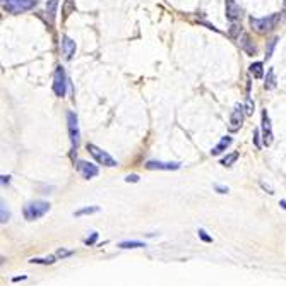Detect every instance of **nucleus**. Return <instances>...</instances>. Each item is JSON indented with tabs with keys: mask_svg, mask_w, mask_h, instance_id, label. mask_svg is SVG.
I'll return each mask as SVG.
<instances>
[{
	"mask_svg": "<svg viewBox=\"0 0 286 286\" xmlns=\"http://www.w3.org/2000/svg\"><path fill=\"white\" fill-rule=\"evenodd\" d=\"M125 182H132V184H135V182H139V175H135V173H132V175H127L125 177Z\"/></svg>",
	"mask_w": 286,
	"mask_h": 286,
	"instance_id": "nucleus-31",
	"label": "nucleus"
},
{
	"mask_svg": "<svg viewBox=\"0 0 286 286\" xmlns=\"http://www.w3.org/2000/svg\"><path fill=\"white\" fill-rule=\"evenodd\" d=\"M76 165H77L79 173H81V177L86 178V180H91V178H95L98 173H100L96 165H93V163H89V161H84V159H79Z\"/></svg>",
	"mask_w": 286,
	"mask_h": 286,
	"instance_id": "nucleus-10",
	"label": "nucleus"
},
{
	"mask_svg": "<svg viewBox=\"0 0 286 286\" xmlns=\"http://www.w3.org/2000/svg\"><path fill=\"white\" fill-rule=\"evenodd\" d=\"M281 19V14H271V16H267V17H250V26H252V30L257 31V33H267V31H271V30H274L276 24L279 22Z\"/></svg>",
	"mask_w": 286,
	"mask_h": 286,
	"instance_id": "nucleus-2",
	"label": "nucleus"
},
{
	"mask_svg": "<svg viewBox=\"0 0 286 286\" xmlns=\"http://www.w3.org/2000/svg\"><path fill=\"white\" fill-rule=\"evenodd\" d=\"M197 235H199V238H201V240H203L204 243H213V237L208 235V232H206L204 228H199V230H197Z\"/></svg>",
	"mask_w": 286,
	"mask_h": 286,
	"instance_id": "nucleus-26",
	"label": "nucleus"
},
{
	"mask_svg": "<svg viewBox=\"0 0 286 286\" xmlns=\"http://www.w3.org/2000/svg\"><path fill=\"white\" fill-rule=\"evenodd\" d=\"M60 50H62V55L65 60H70L76 55V41L70 40L69 36H62V41H60Z\"/></svg>",
	"mask_w": 286,
	"mask_h": 286,
	"instance_id": "nucleus-12",
	"label": "nucleus"
},
{
	"mask_svg": "<svg viewBox=\"0 0 286 286\" xmlns=\"http://www.w3.org/2000/svg\"><path fill=\"white\" fill-rule=\"evenodd\" d=\"M250 74L254 76L255 79H261L264 76V69H262V64L261 62H254L250 65Z\"/></svg>",
	"mask_w": 286,
	"mask_h": 286,
	"instance_id": "nucleus-21",
	"label": "nucleus"
},
{
	"mask_svg": "<svg viewBox=\"0 0 286 286\" xmlns=\"http://www.w3.org/2000/svg\"><path fill=\"white\" fill-rule=\"evenodd\" d=\"M254 144H255L257 149L262 148V144H261V130H259V129L254 130Z\"/></svg>",
	"mask_w": 286,
	"mask_h": 286,
	"instance_id": "nucleus-29",
	"label": "nucleus"
},
{
	"mask_svg": "<svg viewBox=\"0 0 286 286\" xmlns=\"http://www.w3.org/2000/svg\"><path fill=\"white\" fill-rule=\"evenodd\" d=\"M238 158H240V153H238V151H233V153H230V154H226L224 158L219 159V165H223V166H232Z\"/></svg>",
	"mask_w": 286,
	"mask_h": 286,
	"instance_id": "nucleus-17",
	"label": "nucleus"
},
{
	"mask_svg": "<svg viewBox=\"0 0 286 286\" xmlns=\"http://www.w3.org/2000/svg\"><path fill=\"white\" fill-rule=\"evenodd\" d=\"M50 208L51 206L46 201H31L22 208V214H24L26 221H35V219L43 218L50 211Z\"/></svg>",
	"mask_w": 286,
	"mask_h": 286,
	"instance_id": "nucleus-1",
	"label": "nucleus"
},
{
	"mask_svg": "<svg viewBox=\"0 0 286 286\" xmlns=\"http://www.w3.org/2000/svg\"><path fill=\"white\" fill-rule=\"evenodd\" d=\"M62 11H64V16H65V17H69L70 14L76 11V2H74V0H64Z\"/></svg>",
	"mask_w": 286,
	"mask_h": 286,
	"instance_id": "nucleus-22",
	"label": "nucleus"
},
{
	"mask_svg": "<svg viewBox=\"0 0 286 286\" xmlns=\"http://www.w3.org/2000/svg\"><path fill=\"white\" fill-rule=\"evenodd\" d=\"M96 213H100V208H98V206H88V208H81V209L74 211V216L81 218V216H86V214H96Z\"/></svg>",
	"mask_w": 286,
	"mask_h": 286,
	"instance_id": "nucleus-16",
	"label": "nucleus"
},
{
	"mask_svg": "<svg viewBox=\"0 0 286 286\" xmlns=\"http://www.w3.org/2000/svg\"><path fill=\"white\" fill-rule=\"evenodd\" d=\"M284 6H286V0H284Z\"/></svg>",
	"mask_w": 286,
	"mask_h": 286,
	"instance_id": "nucleus-36",
	"label": "nucleus"
},
{
	"mask_svg": "<svg viewBox=\"0 0 286 286\" xmlns=\"http://www.w3.org/2000/svg\"><path fill=\"white\" fill-rule=\"evenodd\" d=\"M224 12H226V19L232 22L240 21L242 17V7L237 4V0H226L224 2Z\"/></svg>",
	"mask_w": 286,
	"mask_h": 286,
	"instance_id": "nucleus-9",
	"label": "nucleus"
},
{
	"mask_svg": "<svg viewBox=\"0 0 286 286\" xmlns=\"http://www.w3.org/2000/svg\"><path fill=\"white\" fill-rule=\"evenodd\" d=\"M261 187H262V189H264V190H267V192H269V194H274V192H273V189H271V187H267L266 184H262V182H261Z\"/></svg>",
	"mask_w": 286,
	"mask_h": 286,
	"instance_id": "nucleus-34",
	"label": "nucleus"
},
{
	"mask_svg": "<svg viewBox=\"0 0 286 286\" xmlns=\"http://www.w3.org/2000/svg\"><path fill=\"white\" fill-rule=\"evenodd\" d=\"M214 190H216L218 194H228V187H226V185H219V184H216V185H214Z\"/></svg>",
	"mask_w": 286,
	"mask_h": 286,
	"instance_id": "nucleus-30",
	"label": "nucleus"
},
{
	"mask_svg": "<svg viewBox=\"0 0 286 286\" xmlns=\"http://www.w3.org/2000/svg\"><path fill=\"white\" fill-rule=\"evenodd\" d=\"M26 278H27V276L22 274V276H16V278H12V281H14V283H17V281H24Z\"/></svg>",
	"mask_w": 286,
	"mask_h": 286,
	"instance_id": "nucleus-32",
	"label": "nucleus"
},
{
	"mask_svg": "<svg viewBox=\"0 0 286 286\" xmlns=\"http://www.w3.org/2000/svg\"><path fill=\"white\" fill-rule=\"evenodd\" d=\"M57 7H59V0H48V2H46V17H48L50 24H53V22H55Z\"/></svg>",
	"mask_w": 286,
	"mask_h": 286,
	"instance_id": "nucleus-14",
	"label": "nucleus"
},
{
	"mask_svg": "<svg viewBox=\"0 0 286 286\" xmlns=\"http://www.w3.org/2000/svg\"><path fill=\"white\" fill-rule=\"evenodd\" d=\"M36 6V0H2L4 11L9 14H21L31 11Z\"/></svg>",
	"mask_w": 286,
	"mask_h": 286,
	"instance_id": "nucleus-3",
	"label": "nucleus"
},
{
	"mask_svg": "<svg viewBox=\"0 0 286 286\" xmlns=\"http://www.w3.org/2000/svg\"><path fill=\"white\" fill-rule=\"evenodd\" d=\"M67 127H69V139H70V144H72V151H77L81 132H79L77 115L74 113V111H67Z\"/></svg>",
	"mask_w": 286,
	"mask_h": 286,
	"instance_id": "nucleus-4",
	"label": "nucleus"
},
{
	"mask_svg": "<svg viewBox=\"0 0 286 286\" xmlns=\"http://www.w3.org/2000/svg\"><path fill=\"white\" fill-rule=\"evenodd\" d=\"M264 88L269 89V91H271V89L276 88V74H274V69H269V70H267V77H266Z\"/></svg>",
	"mask_w": 286,
	"mask_h": 286,
	"instance_id": "nucleus-20",
	"label": "nucleus"
},
{
	"mask_svg": "<svg viewBox=\"0 0 286 286\" xmlns=\"http://www.w3.org/2000/svg\"><path fill=\"white\" fill-rule=\"evenodd\" d=\"M98 238H100V233H98V232H93L91 235H89L86 240H84V243H86L88 247H93V245H96Z\"/></svg>",
	"mask_w": 286,
	"mask_h": 286,
	"instance_id": "nucleus-27",
	"label": "nucleus"
},
{
	"mask_svg": "<svg viewBox=\"0 0 286 286\" xmlns=\"http://www.w3.org/2000/svg\"><path fill=\"white\" fill-rule=\"evenodd\" d=\"M245 115H247L245 108H243L242 105H235V108L232 111V117H230V132H237V130L242 127Z\"/></svg>",
	"mask_w": 286,
	"mask_h": 286,
	"instance_id": "nucleus-8",
	"label": "nucleus"
},
{
	"mask_svg": "<svg viewBox=\"0 0 286 286\" xmlns=\"http://www.w3.org/2000/svg\"><path fill=\"white\" fill-rule=\"evenodd\" d=\"M148 170H163V171H175L180 168V163H171V161H151L146 163Z\"/></svg>",
	"mask_w": 286,
	"mask_h": 286,
	"instance_id": "nucleus-11",
	"label": "nucleus"
},
{
	"mask_svg": "<svg viewBox=\"0 0 286 286\" xmlns=\"http://www.w3.org/2000/svg\"><path fill=\"white\" fill-rule=\"evenodd\" d=\"M9 182H11V177H9V175H2V185L9 184Z\"/></svg>",
	"mask_w": 286,
	"mask_h": 286,
	"instance_id": "nucleus-33",
	"label": "nucleus"
},
{
	"mask_svg": "<svg viewBox=\"0 0 286 286\" xmlns=\"http://www.w3.org/2000/svg\"><path fill=\"white\" fill-rule=\"evenodd\" d=\"M9 218H11V213L6 209V203L2 201V208H0V223L6 224L9 221Z\"/></svg>",
	"mask_w": 286,
	"mask_h": 286,
	"instance_id": "nucleus-24",
	"label": "nucleus"
},
{
	"mask_svg": "<svg viewBox=\"0 0 286 286\" xmlns=\"http://www.w3.org/2000/svg\"><path fill=\"white\" fill-rule=\"evenodd\" d=\"M242 46H243V50L247 51L248 55H255L257 53V48H255V45H252L250 43V38H248L247 35H242Z\"/></svg>",
	"mask_w": 286,
	"mask_h": 286,
	"instance_id": "nucleus-18",
	"label": "nucleus"
},
{
	"mask_svg": "<svg viewBox=\"0 0 286 286\" xmlns=\"http://www.w3.org/2000/svg\"><path fill=\"white\" fill-rule=\"evenodd\" d=\"M76 254V250H67V248H62L60 247L57 252H55V255H57V259H67V257Z\"/></svg>",
	"mask_w": 286,
	"mask_h": 286,
	"instance_id": "nucleus-23",
	"label": "nucleus"
},
{
	"mask_svg": "<svg viewBox=\"0 0 286 286\" xmlns=\"http://www.w3.org/2000/svg\"><path fill=\"white\" fill-rule=\"evenodd\" d=\"M276 43H278V38H271L269 40V45H267V48H266V59H271L273 57V51H274V46H276Z\"/></svg>",
	"mask_w": 286,
	"mask_h": 286,
	"instance_id": "nucleus-25",
	"label": "nucleus"
},
{
	"mask_svg": "<svg viewBox=\"0 0 286 286\" xmlns=\"http://www.w3.org/2000/svg\"><path fill=\"white\" fill-rule=\"evenodd\" d=\"M55 261H57V255H48V257H43V259H40V257H33V259H30L31 264H40V266H50V264H53Z\"/></svg>",
	"mask_w": 286,
	"mask_h": 286,
	"instance_id": "nucleus-19",
	"label": "nucleus"
},
{
	"mask_svg": "<svg viewBox=\"0 0 286 286\" xmlns=\"http://www.w3.org/2000/svg\"><path fill=\"white\" fill-rule=\"evenodd\" d=\"M243 108H245V113H247V115H252V113H254V101L250 100V96H247L245 106H243Z\"/></svg>",
	"mask_w": 286,
	"mask_h": 286,
	"instance_id": "nucleus-28",
	"label": "nucleus"
},
{
	"mask_svg": "<svg viewBox=\"0 0 286 286\" xmlns=\"http://www.w3.org/2000/svg\"><path fill=\"white\" fill-rule=\"evenodd\" d=\"M279 206L286 211V201H279Z\"/></svg>",
	"mask_w": 286,
	"mask_h": 286,
	"instance_id": "nucleus-35",
	"label": "nucleus"
},
{
	"mask_svg": "<svg viewBox=\"0 0 286 286\" xmlns=\"http://www.w3.org/2000/svg\"><path fill=\"white\" fill-rule=\"evenodd\" d=\"M144 247H146V243L139 240H124L119 243V248H122V250H127V248H144Z\"/></svg>",
	"mask_w": 286,
	"mask_h": 286,
	"instance_id": "nucleus-15",
	"label": "nucleus"
},
{
	"mask_svg": "<svg viewBox=\"0 0 286 286\" xmlns=\"http://www.w3.org/2000/svg\"><path fill=\"white\" fill-rule=\"evenodd\" d=\"M86 148H88L89 154H91V156L95 158L96 161L100 163V165H105V166H108V168L117 166V161H115V159L111 158L106 151H103V149H100L98 146H95V144H88Z\"/></svg>",
	"mask_w": 286,
	"mask_h": 286,
	"instance_id": "nucleus-5",
	"label": "nucleus"
},
{
	"mask_svg": "<svg viewBox=\"0 0 286 286\" xmlns=\"http://www.w3.org/2000/svg\"><path fill=\"white\" fill-rule=\"evenodd\" d=\"M261 132H262V144H264V146H271V144H273V129H271V119L266 110L262 111Z\"/></svg>",
	"mask_w": 286,
	"mask_h": 286,
	"instance_id": "nucleus-7",
	"label": "nucleus"
},
{
	"mask_svg": "<svg viewBox=\"0 0 286 286\" xmlns=\"http://www.w3.org/2000/svg\"><path fill=\"white\" fill-rule=\"evenodd\" d=\"M65 88H67V77H65V70L62 67L55 69L53 74V93L59 98L65 96Z\"/></svg>",
	"mask_w": 286,
	"mask_h": 286,
	"instance_id": "nucleus-6",
	"label": "nucleus"
},
{
	"mask_svg": "<svg viewBox=\"0 0 286 286\" xmlns=\"http://www.w3.org/2000/svg\"><path fill=\"white\" fill-rule=\"evenodd\" d=\"M232 142H233V139L230 137V135H224V137H221V140H219L216 146L211 149V154H213V156H218V154L224 153L230 146H232Z\"/></svg>",
	"mask_w": 286,
	"mask_h": 286,
	"instance_id": "nucleus-13",
	"label": "nucleus"
}]
</instances>
